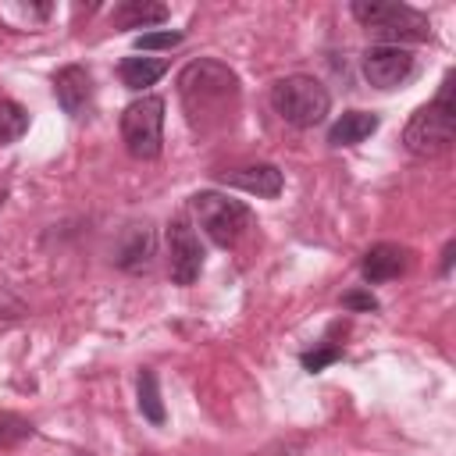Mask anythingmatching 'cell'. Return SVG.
<instances>
[{
    "label": "cell",
    "mask_w": 456,
    "mask_h": 456,
    "mask_svg": "<svg viewBox=\"0 0 456 456\" xmlns=\"http://www.w3.org/2000/svg\"><path fill=\"white\" fill-rule=\"evenodd\" d=\"M178 100H182L189 128L200 139L221 135L224 128H232L239 114V100H242L239 75L214 57L189 61L178 71Z\"/></svg>",
    "instance_id": "cell-1"
},
{
    "label": "cell",
    "mask_w": 456,
    "mask_h": 456,
    "mask_svg": "<svg viewBox=\"0 0 456 456\" xmlns=\"http://www.w3.org/2000/svg\"><path fill=\"white\" fill-rule=\"evenodd\" d=\"M456 135V107H452V75L442 78L438 96L413 110L403 128V146L413 157H438L452 146Z\"/></svg>",
    "instance_id": "cell-2"
},
{
    "label": "cell",
    "mask_w": 456,
    "mask_h": 456,
    "mask_svg": "<svg viewBox=\"0 0 456 456\" xmlns=\"http://www.w3.org/2000/svg\"><path fill=\"white\" fill-rule=\"evenodd\" d=\"M353 18L378 39V46H403V43H428L431 39V21L428 14L413 11L410 4H374V0H356L349 4Z\"/></svg>",
    "instance_id": "cell-3"
},
{
    "label": "cell",
    "mask_w": 456,
    "mask_h": 456,
    "mask_svg": "<svg viewBox=\"0 0 456 456\" xmlns=\"http://www.w3.org/2000/svg\"><path fill=\"white\" fill-rule=\"evenodd\" d=\"M271 107L292 128H314L331 110V93L314 75H285L271 86Z\"/></svg>",
    "instance_id": "cell-4"
},
{
    "label": "cell",
    "mask_w": 456,
    "mask_h": 456,
    "mask_svg": "<svg viewBox=\"0 0 456 456\" xmlns=\"http://www.w3.org/2000/svg\"><path fill=\"white\" fill-rule=\"evenodd\" d=\"M189 214L207 232V239L224 246V249L235 246L242 239V232L253 224V210L242 200H232L217 189H203V192L189 196Z\"/></svg>",
    "instance_id": "cell-5"
},
{
    "label": "cell",
    "mask_w": 456,
    "mask_h": 456,
    "mask_svg": "<svg viewBox=\"0 0 456 456\" xmlns=\"http://www.w3.org/2000/svg\"><path fill=\"white\" fill-rule=\"evenodd\" d=\"M121 142L135 160H157L164 150V100L146 93L121 110Z\"/></svg>",
    "instance_id": "cell-6"
},
{
    "label": "cell",
    "mask_w": 456,
    "mask_h": 456,
    "mask_svg": "<svg viewBox=\"0 0 456 456\" xmlns=\"http://www.w3.org/2000/svg\"><path fill=\"white\" fill-rule=\"evenodd\" d=\"M167 271L175 285H192L203 271V246L192 224L178 214L167 221Z\"/></svg>",
    "instance_id": "cell-7"
},
{
    "label": "cell",
    "mask_w": 456,
    "mask_h": 456,
    "mask_svg": "<svg viewBox=\"0 0 456 456\" xmlns=\"http://www.w3.org/2000/svg\"><path fill=\"white\" fill-rule=\"evenodd\" d=\"M360 68L374 89H395L413 75L417 61L406 46H367Z\"/></svg>",
    "instance_id": "cell-8"
},
{
    "label": "cell",
    "mask_w": 456,
    "mask_h": 456,
    "mask_svg": "<svg viewBox=\"0 0 456 456\" xmlns=\"http://www.w3.org/2000/svg\"><path fill=\"white\" fill-rule=\"evenodd\" d=\"M53 96H57V107L71 121H86L93 114V75H89V68L64 64L53 75Z\"/></svg>",
    "instance_id": "cell-9"
},
{
    "label": "cell",
    "mask_w": 456,
    "mask_h": 456,
    "mask_svg": "<svg viewBox=\"0 0 456 456\" xmlns=\"http://www.w3.org/2000/svg\"><path fill=\"white\" fill-rule=\"evenodd\" d=\"M157 256V232L150 221H132L121 228L118 235V246H114V264L128 274H139V271H150Z\"/></svg>",
    "instance_id": "cell-10"
},
{
    "label": "cell",
    "mask_w": 456,
    "mask_h": 456,
    "mask_svg": "<svg viewBox=\"0 0 456 456\" xmlns=\"http://www.w3.org/2000/svg\"><path fill=\"white\" fill-rule=\"evenodd\" d=\"M406 267H410V249L406 246H395V242H378L360 260V274H363L367 285L392 281V278L406 274Z\"/></svg>",
    "instance_id": "cell-11"
},
{
    "label": "cell",
    "mask_w": 456,
    "mask_h": 456,
    "mask_svg": "<svg viewBox=\"0 0 456 456\" xmlns=\"http://www.w3.org/2000/svg\"><path fill=\"white\" fill-rule=\"evenodd\" d=\"M224 185H235L242 192H253V196H264V200H274L281 192V171L274 164H246V167H235V171H224L221 175Z\"/></svg>",
    "instance_id": "cell-12"
},
{
    "label": "cell",
    "mask_w": 456,
    "mask_h": 456,
    "mask_svg": "<svg viewBox=\"0 0 456 456\" xmlns=\"http://www.w3.org/2000/svg\"><path fill=\"white\" fill-rule=\"evenodd\" d=\"M381 118L374 110H342L335 118V125L328 128V142L331 146H356L363 139H370L378 132Z\"/></svg>",
    "instance_id": "cell-13"
},
{
    "label": "cell",
    "mask_w": 456,
    "mask_h": 456,
    "mask_svg": "<svg viewBox=\"0 0 456 456\" xmlns=\"http://www.w3.org/2000/svg\"><path fill=\"white\" fill-rule=\"evenodd\" d=\"M164 18H167V7L164 4H150V0H125L110 14V21L118 28H150V25L164 21Z\"/></svg>",
    "instance_id": "cell-14"
},
{
    "label": "cell",
    "mask_w": 456,
    "mask_h": 456,
    "mask_svg": "<svg viewBox=\"0 0 456 456\" xmlns=\"http://www.w3.org/2000/svg\"><path fill=\"white\" fill-rule=\"evenodd\" d=\"M167 71V61H160V57H125L121 64H118V75H121V86H128V89H146V86H153L160 75Z\"/></svg>",
    "instance_id": "cell-15"
},
{
    "label": "cell",
    "mask_w": 456,
    "mask_h": 456,
    "mask_svg": "<svg viewBox=\"0 0 456 456\" xmlns=\"http://www.w3.org/2000/svg\"><path fill=\"white\" fill-rule=\"evenodd\" d=\"M139 413H142L153 428H160V424H164V399H160L157 374H153L150 367H142V370H139Z\"/></svg>",
    "instance_id": "cell-16"
},
{
    "label": "cell",
    "mask_w": 456,
    "mask_h": 456,
    "mask_svg": "<svg viewBox=\"0 0 456 456\" xmlns=\"http://www.w3.org/2000/svg\"><path fill=\"white\" fill-rule=\"evenodd\" d=\"M28 132V110L18 100H0V146L18 142Z\"/></svg>",
    "instance_id": "cell-17"
},
{
    "label": "cell",
    "mask_w": 456,
    "mask_h": 456,
    "mask_svg": "<svg viewBox=\"0 0 456 456\" xmlns=\"http://www.w3.org/2000/svg\"><path fill=\"white\" fill-rule=\"evenodd\" d=\"M32 435H36L32 420H25L18 413H0V449H14L18 442H25Z\"/></svg>",
    "instance_id": "cell-18"
},
{
    "label": "cell",
    "mask_w": 456,
    "mask_h": 456,
    "mask_svg": "<svg viewBox=\"0 0 456 456\" xmlns=\"http://www.w3.org/2000/svg\"><path fill=\"white\" fill-rule=\"evenodd\" d=\"M338 356H342V346H335V342L324 338V342H317L314 349H306V353L299 356V363H303L310 374H317V370H324L328 363H335Z\"/></svg>",
    "instance_id": "cell-19"
},
{
    "label": "cell",
    "mask_w": 456,
    "mask_h": 456,
    "mask_svg": "<svg viewBox=\"0 0 456 456\" xmlns=\"http://www.w3.org/2000/svg\"><path fill=\"white\" fill-rule=\"evenodd\" d=\"M182 39H185V32H171V28H164V32H142V36H135V50H171Z\"/></svg>",
    "instance_id": "cell-20"
},
{
    "label": "cell",
    "mask_w": 456,
    "mask_h": 456,
    "mask_svg": "<svg viewBox=\"0 0 456 456\" xmlns=\"http://www.w3.org/2000/svg\"><path fill=\"white\" fill-rule=\"evenodd\" d=\"M342 306H346V310H363V314H374V310H378V299H374L370 292L356 289V292H346V296H342Z\"/></svg>",
    "instance_id": "cell-21"
},
{
    "label": "cell",
    "mask_w": 456,
    "mask_h": 456,
    "mask_svg": "<svg viewBox=\"0 0 456 456\" xmlns=\"http://www.w3.org/2000/svg\"><path fill=\"white\" fill-rule=\"evenodd\" d=\"M452 253H456V242L449 239L445 249H442V274H449V267H452Z\"/></svg>",
    "instance_id": "cell-22"
},
{
    "label": "cell",
    "mask_w": 456,
    "mask_h": 456,
    "mask_svg": "<svg viewBox=\"0 0 456 456\" xmlns=\"http://www.w3.org/2000/svg\"><path fill=\"white\" fill-rule=\"evenodd\" d=\"M78 456H93V452H78Z\"/></svg>",
    "instance_id": "cell-23"
}]
</instances>
